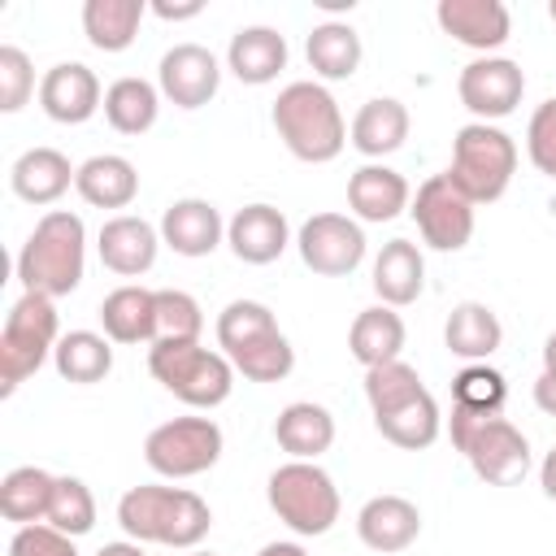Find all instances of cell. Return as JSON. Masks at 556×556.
I'll return each instance as SVG.
<instances>
[{
  "instance_id": "cell-1",
  "label": "cell",
  "mask_w": 556,
  "mask_h": 556,
  "mask_svg": "<svg viewBox=\"0 0 556 556\" xmlns=\"http://www.w3.org/2000/svg\"><path fill=\"white\" fill-rule=\"evenodd\" d=\"M87 269V226L70 208H52L35 222L17 252V282L30 295L61 300L83 282Z\"/></svg>"
},
{
  "instance_id": "cell-2",
  "label": "cell",
  "mask_w": 556,
  "mask_h": 556,
  "mask_svg": "<svg viewBox=\"0 0 556 556\" xmlns=\"http://www.w3.org/2000/svg\"><path fill=\"white\" fill-rule=\"evenodd\" d=\"M117 526L135 543L195 552L213 526V508L187 486H130L117 500Z\"/></svg>"
},
{
  "instance_id": "cell-3",
  "label": "cell",
  "mask_w": 556,
  "mask_h": 556,
  "mask_svg": "<svg viewBox=\"0 0 556 556\" xmlns=\"http://www.w3.org/2000/svg\"><path fill=\"white\" fill-rule=\"evenodd\" d=\"M274 117V130L278 139L287 143V152L295 161H308V165H326L343 152L348 143V126H343V113H339V100L313 83V78H300V83H287L269 109Z\"/></svg>"
},
{
  "instance_id": "cell-4",
  "label": "cell",
  "mask_w": 556,
  "mask_h": 556,
  "mask_svg": "<svg viewBox=\"0 0 556 556\" xmlns=\"http://www.w3.org/2000/svg\"><path fill=\"white\" fill-rule=\"evenodd\" d=\"M447 434H452V447L469 460V469L486 486H517L530 473V443L500 413H473L452 404Z\"/></svg>"
},
{
  "instance_id": "cell-5",
  "label": "cell",
  "mask_w": 556,
  "mask_h": 556,
  "mask_svg": "<svg viewBox=\"0 0 556 556\" xmlns=\"http://www.w3.org/2000/svg\"><path fill=\"white\" fill-rule=\"evenodd\" d=\"M443 174L469 204H491L508 191V182L517 174V143L508 130H500L491 122H469L456 130L452 165Z\"/></svg>"
},
{
  "instance_id": "cell-6",
  "label": "cell",
  "mask_w": 556,
  "mask_h": 556,
  "mask_svg": "<svg viewBox=\"0 0 556 556\" xmlns=\"http://www.w3.org/2000/svg\"><path fill=\"white\" fill-rule=\"evenodd\" d=\"M152 378L191 408H217L235 391V365L226 352H208L204 343H152L148 348Z\"/></svg>"
},
{
  "instance_id": "cell-7",
  "label": "cell",
  "mask_w": 556,
  "mask_h": 556,
  "mask_svg": "<svg viewBox=\"0 0 556 556\" xmlns=\"http://www.w3.org/2000/svg\"><path fill=\"white\" fill-rule=\"evenodd\" d=\"M265 500L278 521L304 539L326 534L339 521V486L317 460H287L269 473Z\"/></svg>"
},
{
  "instance_id": "cell-8",
  "label": "cell",
  "mask_w": 556,
  "mask_h": 556,
  "mask_svg": "<svg viewBox=\"0 0 556 556\" xmlns=\"http://www.w3.org/2000/svg\"><path fill=\"white\" fill-rule=\"evenodd\" d=\"M61 343L56 300L22 291V300L9 308L0 330V395H13Z\"/></svg>"
},
{
  "instance_id": "cell-9",
  "label": "cell",
  "mask_w": 556,
  "mask_h": 556,
  "mask_svg": "<svg viewBox=\"0 0 556 556\" xmlns=\"http://www.w3.org/2000/svg\"><path fill=\"white\" fill-rule=\"evenodd\" d=\"M222 426L213 417H174L143 439V460L161 478H195L222 460Z\"/></svg>"
},
{
  "instance_id": "cell-10",
  "label": "cell",
  "mask_w": 556,
  "mask_h": 556,
  "mask_svg": "<svg viewBox=\"0 0 556 556\" xmlns=\"http://www.w3.org/2000/svg\"><path fill=\"white\" fill-rule=\"evenodd\" d=\"M421 243L434 252H460L473 239V204L447 182V174H434L417 187L413 204H408Z\"/></svg>"
},
{
  "instance_id": "cell-11",
  "label": "cell",
  "mask_w": 556,
  "mask_h": 556,
  "mask_svg": "<svg viewBox=\"0 0 556 556\" xmlns=\"http://www.w3.org/2000/svg\"><path fill=\"white\" fill-rule=\"evenodd\" d=\"M300 261L321 278H348L365 261V230L343 213H313L295 235Z\"/></svg>"
},
{
  "instance_id": "cell-12",
  "label": "cell",
  "mask_w": 556,
  "mask_h": 556,
  "mask_svg": "<svg viewBox=\"0 0 556 556\" xmlns=\"http://www.w3.org/2000/svg\"><path fill=\"white\" fill-rule=\"evenodd\" d=\"M456 96L460 104L478 117V122H495V117H508L521 96H526V74L517 61L508 56H478L460 70L456 78Z\"/></svg>"
},
{
  "instance_id": "cell-13",
  "label": "cell",
  "mask_w": 556,
  "mask_h": 556,
  "mask_svg": "<svg viewBox=\"0 0 556 556\" xmlns=\"http://www.w3.org/2000/svg\"><path fill=\"white\" fill-rule=\"evenodd\" d=\"M156 87L178 109H204L222 87V65L204 43H174L156 65Z\"/></svg>"
},
{
  "instance_id": "cell-14",
  "label": "cell",
  "mask_w": 556,
  "mask_h": 556,
  "mask_svg": "<svg viewBox=\"0 0 556 556\" xmlns=\"http://www.w3.org/2000/svg\"><path fill=\"white\" fill-rule=\"evenodd\" d=\"M156 248H161V226L135 217V213H117L100 226L96 235V252L100 265L117 278H139L156 265Z\"/></svg>"
},
{
  "instance_id": "cell-15",
  "label": "cell",
  "mask_w": 556,
  "mask_h": 556,
  "mask_svg": "<svg viewBox=\"0 0 556 556\" xmlns=\"http://www.w3.org/2000/svg\"><path fill=\"white\" fill-rule=\"evenodd\" d=\"M39 109L61 122V126H78L87 117H96V109H104V91L96 70H87L83 61H61L39 78Z\"/></svg>"
},
{
  "instance_id": "cell-16",
  "label": "cell",
  "mask_w": 556,
  "mask_h": 556,
  "mask_svg": "<svg viewBox=\"0 0 556 556\" xmlns=\"http://www.w3.org/2000/svg\"><path fill=\"white\" fill-rule=\"evenodd\" d=\"M443 35H452L456 43L491 56L495 48H504V39L513 35V17L500 0H439L434 9Z\"/></svg>"
},
{
  "instance_id": "cell-17",
  "label": "cell",
  "mask_w": 556,
  "mask_h": 556,
  "mask_svg": "<svg viewBox=\"0 0 556 556\" xmlns=\"http://www.w3.org/2000/svg\"><path fill=\"white\" fill-rule=\"evenodd\" d=\"M222 239H226V222H222L213 200L187 195V200H174L161 213V243L178 256H191V261L208 256V252H217Z\"/></svg>"
},
{
  "instance_id": "cell-18",
  "label": "cell",
  "mask_w": 556,
  "mask_h": 556,
  "mask_svg": "<svg viewBox=\"0 0 556 556\" xmlns=\"http://www.w3.org/2000/svg\"><path fill=\"white\" fill-rule=\"evenodd\" d=\"M226 243L243 265H269L287 252L291 226H287L282 208H274V204H243L226 222Z\"/></svg>"
},
{
  "instance_id": "cell-19",
  "label": "cell",
  "mask_w": 556,
  "mask_h": 556,
  "mask_svg": "<svg viewBox=\"0 0 556 556\" xmlns=\"http://www.w3.org/2000/svg\"><path fill=\"white\" fill-rule=\"evenodd\" d=\"M356 534L369 552H404L421 534V513L404 495H374L356 513Z\"/></svg>"
},
{
  "instance_id": "cell-20",
  "label": "cell",
  "mask_w": 556,
  "mask_h": 556,
  "mask_svg": "<svg viewBox=\"0 0 556 556\" xmlns=\"http://www.w3.org/2000/svg\"><path fill=\"white\" fill-rule=\"evenodd\" d=\"M78 178V165H70V156L61 148H26L13 169H9V187L17 200L26 204H56Z\"/></svg>"
},
{
  "instance_id": "cell-21",
  "label": "cell",
  "mask_w": 556,
  "mask_h": 556,
  "mask_svg": "<svg viewBox=\"0 0 556 556\" xmlns=\"http://www.w3.org/2000/svg\"><path fill=\"white\" fill-rule=\"evenodd\" d=\"M408 204H413V191H408L404 174L391 169V165H382V161H369V165H361L348 178V208L361 222H391Z\"/></svg>"
},
{
  "instance_id": "cell-22",
  "label": "cell",
  "mask_w": 556,
  "mask_h": 556,
  "mask_svg": "<svg viewBox=\"0 0 556 556\" xmlns=\"http://www.w3.org/2000/svg\"><path fill=\"white\" fill-rule=\"evenodd\" d=\"M226 70L248 87H265L287 70V39L274 26H243L230 35Z\"/></svg>"
},
{
  "instance_id": "cell-23",
  "label": "cell",
  "mask_w": 556,
  "mask_h": 556,
  "mask_svg": "<svg viewBox=\"0 0 556 556\" xmlns=\"http://www.w3.org/2000/svg\"><path fill=\"white\" fill-rule=\"evenodd\" d=\"M408 126H413V122H408V109H404L395 96H374V100H365V104L356 109L348 135H352V148H356L361 156L378 161V156H391V152L404 148Z\"/></svg>"
},
{
  "instance_id": "cell-24",
  "label": "cell",
  "mask_w": 556,
  "mask_h": 556,
  "mask_svg": "<svg viewBox=\"0 0 556 556\" xmlns=\"http://www.w3.org/2000/svg\"><path fill=\"white\" fill-rule=\"evenodd\" d=\"M374 291L387 308H404L426 291V256L417 243L408 239H391L382 243V252L374 256Z\"/></svg>"
},
{
  "instance_id": "cell-25",
  "label": "cell",
  "mask_w": 556,
  "mask_h": 556,
  "mask_svg": "<svg viewBox=\"0 0 556 556\" xmlns=\"http://www.w3.org/2000/svg\"><path fill=\"white\" fill-rule=\"evenodd\" d=\"M100 326L113 343H148L156 339V291L148 287H117L100 300Z\"/></svg>"
},
{
  "instance_id": "cell-26",
  "label": "cell",
  "mask_w": 556,
  "mask_h": 556,
  "mask_svg": "<svg viewBox=\"0 0 556 556\" xmlns=\"http://www.w3.org/2000/svg\"><path fill=\"white\" fill-rule=\"evenodd\" d=\"M74 191L91 208H126L139 195V169L117 152H100V156H87L78 165Z\"/></svg>"
},
{
  "instance_id": "cell-27",
  "label": "cell",
  "mask_w": 556,
  "mask_h": 556,
  "mask_svg": "<svg viewBox=\"0 0 556 556\" xmlns=\"http://www.w3.org/2000/svg\"><path fill=\"white\" fill-rule=\"evenodd\" d=\"M443 343H447L452 356H460V361H469V365H482L491 352H500L504 326H500V317H495L482 300H460V304L447 313Z\"/></svg>"
},
{
  "instance_id": "cell-28",
  "label": "cell",
  "mask_w": 556,
  "mask_h": 556,
  "mask_svg": "<svg viewBox=\"0 0 556 556\" xmlns=\"http://www.w3.org/2000/svg\"><path fill=\"white\" fill-rule=\"evenodd\" d=\"M274 439L291 460H317L334 443V417H330V408H321L313 400H295L278 413Z\"/></svg>"
},
{
  "instance_id": "cell-29",
  "label": "cell",
  "mask_w": 556,
  "mask_h": 556,
  "mask_svg": "<svg viewBox=\"0 0 556 556\" xmlns=\"http://www.w3.org/2000/svg\"><path fill=\"white\" fill-rule=\"evenodd\" d=\"M304 56H308L317 78L343 83V78H352L361 70L365 48H361V35L348 22H317L308 30V39H304Z\"/></svg>"
},
{
  "instance_id": "cell-30",
  "label": "cell",
  "mask_w": 556,
  "mask_h": 556,
  "mask_svg": "<svg viewBox=\"0 0 556 556\" xmlns=\"http://www.w3.org/2000/svg\"><path fill=\"white\" fill-rule=\"evenodd\" d=\"M348 352L365 369L400 361V352H404V317L395 308H387V304H374V308L356 313V321L348 330Z\"/></svg>"
},
{
  "instance_id": "cell-31",
  "label": "cell",
  "mask_w": 556,
  "mask_h": 556,
  "mask_svg": "<svg viewBox=\"0 0 556 556\" xmlns=\"http://www.w3.org/2000/svg\"><path fill=\"white\" fill-rule=\"evenodd\" d=\"M148 0H87L83 4V35L96 52H126L139 35Z\"/></svg>"
},
{
  "instance_id": "cell-32",
  "label": "cell",
  "mask_w": 556,
  "mask_h": 556,
  "mask_svg": "<svg viewBox=\"0 0 556 556\" xmlns=\"http://www.w3.org/2000/svg\"><path fill=\"white\" fill-rule=\"evenodd\" d=\"M52 491H56V473H48L39 465H17L0 482V517L13 521V526L48 521Z\"/></svg>"
},
{
  "instance_id": "cell-33",
  "label": "cell",
  "mask_w": 556,
  "mask_h": 556,
  "mask_svg": "<svg viewBox=\"0 0 556 556\" xmlns=\"http://www.w3.org/2000/svg\"><path fill=\"white\" fill-rule=\"evenodd\" d=\"M161 113V87H152L148 78H117L104 87V117L117 135H148L156 126Z\"/></svg>"
},
{
  "instance_id": "cell-34",
  "label": "cell",
  "mask_w": 556,
  "mask_h": 556,
  "mask_svg": "<svg viewBox=\"0 0 556 556\" xmlns=\"http://www.w3.org/2000/svg\"><path fill=\"white\" fill-rule=\"evenodd\" d=\"M52 365L65 382H78V387L104 382L109 369H113V339L96 334V330H70V334H61V343L52 352Z\"/></svg>"
},
{
  "instance_id": "cell-35",
  "label": "cell",
  "mask_w": 556,
  "mask_h": 556,
  "mask_svg": "<svg viewBox=\"0 0 556 556\" xmlns=\"http://www.w3.org/2000/svg\"><path fill=\"white\" fill-rule=\"evenodd\" d=\"M374 426H378V434H382L387 443H395V447H404V452H421V447H430V443L439 439L443 413H439L434 395L421 391V395H413L408 404H400V408L374 417Z\"/></svg>"
},
{
  "instance_id": "cell-36",
  "label": "cell",
  "mask_w": 556,
  "mask_h": 556,
  "mask_svg": "<svg viewBox=\"0 0 556 556\" xmlns=\"http://www.w3.org/2000/svg\"><path fill=\"white\" fill-rule=\"evenodd\" d=\"M235 365V374H243L248 382H282L291 369H295V348L282 330H269L252 343H243L239 352L226 356Z\"/></svg>"
},
{
  "instance_id": "cell-37",
  "label": "cell",
  "mask_w": 556,
  "mask_h": 556,
  "mask_svg": "<svg viewBox=\"0 0 556 556\" xmlns=\"http://www.w3.org/2000/svg\"><path fill=\"white\" fill-rule=\"evenodd\" d=\"M421 391H426V382H421V374H417L408 361H387V365L365 369V400H369V413H374V417H382V413L408 404V400L421 395Z\"/></svg>"
},
{
  "instance_id": "cell-38",
  "label": "cell",
  "mask_w": 556,
  "mask_h": 556,
  "mask_svg": "<svg viewBox=\"0 0 556 556\" xmlns=\"http://www.w3.org/2000/svg\"><path fill=\"white\" fill-rule=\"evenodd\" d=\"M204 330V313L195 304V295L178 291V287H161L156 291V339L152 343H200Z\"/></svg>"
},
{
  "instance_id": "cell-39",
  "label": "cell",
  "mask_w": 556,
  "mask_h": 556,
  "mask_svg": "<svg viewBox=\"0 0 556 556\" xmlns=\"http://www.w3.org/2000/svg\"><path fill=\"white\" fill-rule=\"evenodd\" d=\"M269 330H278V321H274L269 304H261V300H230V304L217 313V348H222L226 356L239 352L243 343L269 334Z\"/></svg>"
},
{
  "instance_id": "cell-40",
  "label": "cell",
  "mask_w": 556,
  "mask_h": 556,
  "mask_svg": "<svg viewBox=\"0 0 556 556\" xmlns=\"http://www.w3.org/2000/svg\"><path fill=\"white\" fill-rule=\"evenodd\" d=\"M48 526H56L70 539H78L96 526V495L83 478H70V473L56 478V491H52V504H48Z\"/></svg>"
},
{
  "instance_id": "cell-41",
  "label": "cell",
  "mask_w": 556,
  "mask_h": 556,
  "mask_svg": "<svg viewBox=\"0 0 556 556\" xmlns=\"http://www.w3.org/2000/svg\"><path fill=\"white\" fill-rule=\"evenodd\" d=\"M504 400H508L504 374L491 369L486 361H482V365H465V369L452 378V404H460V408H473V413H500Z\"/></svg>"
},
{
  "instance_id": "cell-42",
  "label": "cell",
  "mask_w": 556,
  "mask_h": 556,
  "mask_svg": "<svg viewBox=\"0 0 556 556\" xmlns=\"http://www.w3.org/2000/svg\"><path fill=\"white\" fill-rule=\"evenodd\" d=\"M35 96V65L17 43H0V113L26 109Z\"/></svg>"
},
{
  "instance_id": "cell-43",
  "label": "cell",
  "mask_w": 556,
  "mask_h": 556,
  "mask_svg": "<svg viewBox=\"0 0 556 556\" xmlns=\"http://www.w3.org/2000/svg\"><path fill=\"white\" fill-rule=\"evenodd\" d=\"M526 152L539 174L556 178V100H543L526 126Z\"/></svg>"
},
{
  "instance_id": "cell-44",
  "label": "cell",
  "mask_w": 556,
  "mask_h": 556,
  "mask_svg": "<svg viewBox=\"0 0 556 556\" xmlns=\"http://www.w3.org/2000/svg\"><path fill=\"white\" fill-rule=\"evenodd\" d=\"M9 556H78V547H74V539L61 534L56 526L35 521V526H17V530H13Z\"/></svg>"
},
{
  "instance_id": "cell-45",
  "label": "cell",
  "mask_w": 556,
  "mask_h": 556,
  "mask_svg": "<svg viewBox=\"0 0 556 556\" xmlns=\"http://www.w3.org/2000/svg\"><path fill=\"white\" fill-rule=\"evenodd\" d=\"M148 9H152L161 22H191V17L204 13V0H182V4H174V0H152Z\"/></svg>"
},
{
  "instance_id": "cell-46",
  "label": "cell",
  "mask_w": 556,
  "mask_h": 556,
  "mask_svg": "<svg viewBox=\"0 0 556 556\" xmlns=\"http://www.w3.org/2000/svg\"><path fill=\"white\" fill-rule=\"evenodd\" d=\"M534 404H539L547 417H556V374H539V382H534Z\"/></svg>"
},
{
  "instance_id": "cell-47",
  "label": "cell",
  "mask_w": 556,
  "mask_h": 556,
  "mask_svg": "<svg viewBox=\"0 0 556 556\" xmlns=\"http://www.w3.org/2000/svg\"><path fill=\"white\" fill-rule=\"evenodd\" d=\"M539 486H543V495L547 500H556V447L543 456V465H539Z\"/></svg>"
},
{
  "instance_id": "cell-48",
  "label": "cell",
  "mask_w": 556,
  "mask_h": 556,
  "mask_svg": "<svg viewBox=\"0 0 556 556\" xmlns=\"http://www.w3.org/2000/svg\"><path fill=\"white\" fill-rule=\"evenodd\" d=\"M96 556H143V547L135 539H122V543H104Z\"/></svg>"
},
{
  "instance_id": "cell-49",
  "label": "cell",
  "mask_w": 556,
  "mask_h": 556,
  "mask_svg": "<svg viewBox=\"0 0 556 556\" xmlns=\"http://www.w3.org/2000/svg\"><path fill=\"white\" fill-rule=\"evenodd\" d=\"M256 556H308V552H304L300 543H282V539H278V543H265Z\"/></svg>"
},
{
  "instance_id": "cell-50",
  "label": "cell",
  "mask_w": 556,
  "mask_h": 556,
  "mask_svg": "<svg viewBox=\"0 0 556 556\" xmlns=\"http://www.w3.org/2000/svg\"><path fill=\"white\" fill-rule=\"evenodd\" d=\"M543 374H556V330H552L547 343H543Z\"/></svg>"
},
{
  "instance_id": "cell-51",
  "label": "cell",
  "mask_w": 556,
  "mask_h": 556,
  "mask_svg": "<svg viewBox=\"0 0 556 556\" xmlns=\"http://www.w3.org/2000/svg\"><path fill=\"white\" fill-rule=\"evenodd\" d=\"M547 17H552V22H556V0H552V4H547Z\"/></svg>"
},
{
  "instance_id": "cell-52",
  "label": "cell",
  "mask_w": 556,
  "mask_h": 556,
  "mask_svg": "<svg viewBox=\"0 0 556 556\" xmlns=\"http://www.w3.org/2000/svg\"><path fill=\"white\" fill-rule=\"evenodd\" d=\"M187 556H217V552H200V547H195V552H187Z\"/></svg>"
}]
</instances>
